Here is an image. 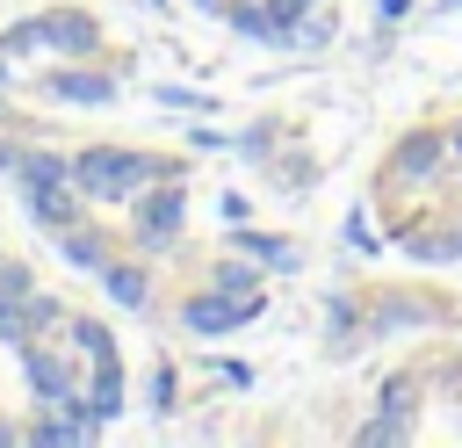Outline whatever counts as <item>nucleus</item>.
Listing matches in <instances>:
<instances>
[{"mask_svg": "<svg viewBox=\"0 0 462 448\" xmlns=\"http://www.w3.org/2000/svg\"><path fill=\"white\" fill-rule=\"evenodd\" d=\"M375 202L397 217H433V210H455L462 202V173H455V152H448V130L440 123H411L404 137H390L383 166H375Z\"/></svg>", "mask_w": 462, "mask_h": 448, "instance_id": "1", "label": "nucleus"}, {"mask_svg": "<svg viewBox=\"0 0 462 448\" xmlns=\"http://www.w3.org/2000/svg\"><path fill=\"white\" fill-rule=\"evenodd\" d=\"M180 173V159H159V152H130V145H87L72 152V188L94 195V202H137L152 181Z\"/></svg>", "mask_w": 462, "mask_h": 448, "instance_id": "2", "label": "nucleus"}, {"mask_svg": "<svg viewBox=\"0 0 462 448\" xmlns=\"http://www.w3.org/2000/svg\"><path fill=\"white\" fill-rule=\"evenodd\" d=\"M455 303L440 289H368V347L397 332H448Z\"/></svg>", "mask_w": 462, "mask_h": 448, "instance_id": "3", "label": "nucleus"}, {"mask_svg": "<svg viewBox=\"0 0 462 448\" xmlns=\"http://www.w3.org/2000/svg\"><path fill=\"white\" fill-rule=\"evenodd\" d=\"M390 246L411 267H462V202L455 210H433V217H397L390 224Z\"/></svg>", "mask_w": 462, "mask_h": 448, "instance_id": "4", "label": "nucleus"}, {"mask_svg": "<svg viewBox=\"0 0 462 448\" xmlns=\"http://www.w3.org/2000/svg\"><path fill=\"white\" fill-rule=\"evenodd\" d=\"M180 231H188V181L166 173V181H152V188L130 202V238H137L144 253H166Z\"/></svg>", "mask_w": 462, "mask_h": 448, "instance_id": "5", "label": "nucleus"}, {"mask_svg": "<svg viewBox=\"0 0 462 448\" xmlns=\"http://www.w3.org/2000/svg\"><path fill=\"white\" fill-rule=\"evenodd\" d=\"M267 311V296L260 289H195L188 303H180V325L195 332V340H224V332H238V325H253Z\"/></svg>", "mask_w": 462, "mask_h": 448, "instance_id": "6", "label": "nucleus"}, {"mask_svg": "<svg viewBox=\"0 0 462 448\" xmlns=\"http://www.w3.org/2000/svg\"><path fill=\"white\" fill-rule=\"evenodd\" d=\"M368 347V289H332L325 296V354L354 361Z\"/></svg>", "mask_w": 462, "mask_h": 448, "instance_id": "7", "label": "nucleus"}, {"mask_svg": "<svg viewBox=\"0 0 462 448\" xmlns=\"http://www.w3.org/2000/svg\"><path fill=\"white\" fill-rule=\"evenodd\" d=\"M224 22H231V36H245V43H267V51H289V22L274 14V0H224Z\"/></svg>", "mask_w": 462, "mask_h": 448, "instance_id": "8", "label": "nucleus"}, {"mask_svg": "<svg viewBox=\"0 0 462 448\" xmlns=\"http://www.w3.org/2000/svg\"><path fill=\"white\" fill-rule=\"evenodd\" d=\"M231 253L260 260L267 275H296V267H303V246H289L282 231H260V224H231Z\"/></svg>", "mask_w": 462, "mask_h": 448, "instance_id": "9", "label": "nucleus"}, {"mask_svg": "<svg viewBox=\"0 0 462 448\" xmlns=\"http://www.w3.org/2000/svg\"><path fill=\"white\" fill-rule=\"evenodd\" d=\"M43 43L65 51V58H94L101 51V22L87 7H58V14H43Z\"/></svg>", "mask_w": 462, "mask_h": 448, "instance_id": "10", "label": "nucleus"}, {"mask_svg": "<svg viewBox=\"0 0 462 448\" xmlns=\"http://www.w3.org/2000/svg\"><path fill=\"white\" fill-rule=\"evenodd\" d=\"M43 94H51V101H72V108H101V101H116V72L65 65V72H51V79H43Z\"/></svg>", "mask_w": 462, "mask_h": 448, "instance_id": "11", "label": "nucleus"}, {"mask_svg": "<svg viewBox=\"0 0 462 448\" xmlns=\"http://www.w3.org/2000/svg\"><path fill=\"white\" fill-rule=\"evenodd\" d=\"M22 376H29V390H36V397H51V405H65V397H72V361H65V354H51V347H36V340H22Z\"/></svg>", "mask_w": 462, "mask_h": 448, "instance_id": "12", "label": "nucleus"}, {"mask_svg": "<svg viewBox=\"0 0 462 448\" xmlns=\"http://www.w3.org/2000/svg\"><path fill=\"white\" fill-rule=\"evenodd\" d=\"M22 202H29V217H36V224H51V231L79 224V188H72V181H51V188H22Z\"/></svg>", "mask_w": 462, "mask_h": 448, "instance_id": "13", "label": "nucleus"}, {"mask_svg": "<svg viewBox=\"0 0 462 448\" xmlns=\"http://www.w3.org/2000/svg\"><path fill=\"white\" fill-rule=\"evenodd\" d=\"M354 441H361V448H404V441H419V419H411V412H383V405H375V412L354 426Z\"/></svg>", "mask_w": 462, "mask_h": 448, "instance_id": "14", "label": "nucleus"}, {"mask_svg": "<svg viewBox=\"0 0 462 448\" xmlns=\"http://www.w3.org/2000/svg\"><path fill=\"white\" fill-rule=\"evenodd\" d=\"M101 289H108L123 311H144V303H152V275H144L137 260H108V267H101Z\"/></svg>", "mask_w": 462, "mask_h": 448, "instance_id": "15", "label": "nucleus"}, {"mask_svg": "<svg viewBox=\"0 0 462 448\" xmlns=\"http://www.w3.org/2000/svg\"><path fill=\"white\" fill-rule=\"evenodd\" d=\"M87 412H94V419H116V412H123V354L94 361V383H87Z\"/></svg>", "mask_w": 462, "mask_h": 448, "instance_id": "16", "label": "nucleus"}, {"mask_svg": "<svg viewBox=\"0 0 462 448\" xmlns=\"http://www.w3.org/2000/svg\"><path fill=\"white\" fill-rule=\"evenodd\" d=\"M58 253H65L72 267H87V275H101V267H108V246H101V231H94V224H65V231H58Z\"/></svg>", "mask_w": 462, "mask_h": 448, "instance_id": "17", "label": "nucleus"}, {"mask_svg": "<svg viewBox=\"0 0 462 448\" xmlns=\"http://www.w3.org/2000/svg\"><path fill=\"white\" fill-rule=\"evenodd\" d=\"M375 405H383V412H411V419H419V405H426V376H419V369H397V376H383Z\"/></svg>", "mask_w": 462, "mask_h": 448, "instance_id": "18", "label": "nucleus"}, {"mask_svg": "<svg viewBox=\"0 0 462 448\" xmlns=\"http://www.w3.org/2000/svg\"><path fill=\"white\" fill-rule=\"evenodd\" d=\"M339 246H346V253H383V246H390V231H375L368 202H354V210L339 217Z\"/></svg>", "mask_w": 462, "mask_h": 448, "instance_id": "19", "label": "nucleus"}, {"mask_svg": "<svg viewBox=\"0 0 462 448\" xmlns=\"http://www.w3.org/2000/svg\"><path fill=\"white\" fill-rule=\"evenodd\" d=\"M267 166H274V188H282V195H303V188L318 181V159H310V152H274Z\"/></svg>", "mask_w": 462, "mask_h": 448, "instance_id": "20", "label": "nucleus"}, {"mask_svg": "<svg viewBox=\"0 0 462 448\" xmlns=\"http://www.w3.org/2000/svg\"><path fill=\"white\" fill-rule=\"evenodd\" d=\"M332 36H339V14H332L325 0H318V7H303V22H296V51H325Z\"/></svg>", "mask_w": 462, "mask_h": 448, "instance_id": "21", "label": "nucleus"}, {"mask_svg": "<svg viewBox=\"0 0 462 448\" xmlns=\"http://www.w3.org/2000/svg\"><path fill=\"white\" fill-rule=\"evenodd\" d=\"M22 188H51V181H72V159H58V152H22Z\"/></svg>", "mask_w": 462, "mask_h": 448, "instance_id": "22", "label": "nucleus"}, {"mask_svg": "<svg viewBox=\"0 0 462 448\" xmlns=\"http://www.w3.org/2000/svg\"><path fill=\"white\" fill-rule=\"evenodd\" d=\"M231 152H238V159H260V166H267V159L282 152V123H253V130H238V137H231Z\"/></svg>", "mask_w": 462, "mask_h": 448, "instance_id": "23", "label": "nucleus"}, {"mask_svg": "<svg viewBox=\"0 0 462 448\" xmlns=\"http://www.w3.org/2000/svg\"><path fill=\"white\" fill-rule=\"evenodd\" d=\"M260 275H267V267H260V260H245V253H224V260L209 267V282H217V289H260Z\"/></svg>", "mask_w": 462, "mask_h": 448, "instance_id": "24", "label": "nucleus"}, {"mask_svg": "<svg viewBox=\"0 0 462 448\" xmlns=\"http://www.w3.org/2000/svg\"><path fill=\"white\" fill-rule=\"evenodd\" d=\"M0 340H36V318H29V296H14V289H0Z\"/></svg>", "mask_w": 462, "mask_h": 448, "instance_id": "25", "label": "nucleus"}, {"mask_svg": "<svg viewBox=\"0 0 462 448\" xmlns=\"http://www.w3.org/2000/svg\"><path fill=\"white\" fill-rule=\"evenodd\" d=\"M72 347H79L87 361H108V354H116V332H108L101 318H72Z\"/></svg>", "mask_w": 462, "mask_h": 448, "instance_id": "26", "label": "nucleus"}, {"mask_svg": "<svg viewBox=\"0 0 462 448\" xmlns=\"http://www.w3.org/2000/svg\"><path fill=\"white\" fill-rule=\"evenodd\" d=\"M159 108H180V116H209L217 101H209L202 87H159Z\"/></svg>", "mask_w": 462, "mask_h": 448, "instance_id": "27", "label": "nucleus"}, {"mask_svg": "<svg viewBox=\"0 0 462 448\" xmlns=\"http://www.w3.org/2000/svg\"><path fill=\"white\" fill-rule=\"evenodd\" d=\"M180 405V376H173V361H159L152 369V412H173Z\"/></svg>", "mask_w": 462, "mask_h": 448, "instance_id": "28", "label": "nucleus"}, {"mask_svg": "<svg viewBox=\"0 0 462 448\" xmlns=\"http://www.w3.org/2000/svg\"><path fill=\"white\" fill-rule=\"evenodd\" d=\"M0 51H7V58H22V51H43V22H14V29L0 36Z\"/></svg>", "mask_w": 462, "mask_h": 448, "instance_id": "29", "label": "nucleus"}, {"mask_svg": "<svg viewBox=\"0 0 462 448\" xmlns=\"http://www.w3.org/2000/svg\"><path fill=\"white\" fill-rule=\"evenodd\" d=\"M375 7V22H390V29H404L411 14H419V0H368Z\"/></svg>", "mask_w": 462, "mask_h": 448, "instance_id": "30", "label": "nucleus"}, {"mask_svg": "<svg viewBox=\"0 0 462 448\" xmlns=\"http://www.w3.org/2000/svg\"><path fill=\"white\" fill-rule=\"evenodd\" d=\"M188 145H195V152H231V137H224V130H209V123H195V130H188Z\"/></svg>", "mask_w": 462, "mask_h": 448, "instance_id": "31", "label": "nucleus"}, {"mask_svg": "<svg viewBox=\"0 0 462 448\" xmlns=\"http://www.w3.org/2000/svg\"><path fill=\"white\" fill-rule=\"evenodd\" d=\"M217 210H224V224H245V217H253V202H245L238 188H224V202H217Z\"/></svg>", "mask_w": 462, "mask_h": 448, "instance_id": "32", "label": "nucleus"}, {"mask_svg": "<svg viewBox=\"0 0 462 448\" xmlns=\"http://www.w3.org/2000/svg\"><path fill=\"white\" fill-rule=\"evenodd\" d=\"M0 289H14V296H29V267H22V260H0Z\"/></svg>", "mask_w": 462, "mask_h": 448, "instance_id": "33", "label": "nucleus"}, {"mask_svg": "<svg viewBox=\"0 0 462 448\" xmlns=\"http://www.w3.org/2000/svg\"><path fill=\"white\" fill-rule=\"evenodd\" d=\"M217 376H224L231 390H245V383H253V369H245V361H217Z\"/></svg>", "mask_w": 462, "mask_h": 448, "instance_id": "34", "label": "nucleus"}, {"mask_svg": "<svg viewBox=\"0 0 462 448\" xmlns=\"http://www.w3.org/2000/svg\"><path fill=\"white\" fill-rule=\"evenodd\" d=\"M440 130H448V152H455V173H462V116H440Z\"/></svg>", "mask_w": 462, "mask_h": 448, "instance_id": "35", "label": "nucleus"}, {"mask_svg": "<svg viewBox=\"0 0 462 448\" xmlns=\"http://www.w3.org/2000/svg\"><path fill=\"white\" fill-rule=\"evenodd\" d=\"M14 166H22V145H7V137H0V173H14Z\"/></svg>", "mask_w": 462, "mask_h": 448, "instance_id": "36", "label": "nucleus"}, {"mask_svg": "<svg viewBox=\"0 0 462 448\" xmlns=\"http://www.w3.org/2000/svg\"><path fill=\"white\" fill-rule=\"evenodd\" d=\"M433 7H440V14H462V0H433Z\"/></svg>", "mask_w": 462, "mask_h": 448, "instance_id": "37", "label": "nucleus"}, {"mask_svg": "<svg viewBox=\"0 0 462 448\" xmlns=\"http://www.w3.org/2000/svg\"><path fill=\"white\" fill-rule=\"evenodd\" d=\"M195 7H209V14H224V0H195Z\"/></svg>", "mask_w": 462, "mask_h": 448, "instance_id": "38", "label": "nucleus"}, {"mask_svg": "<svg viewBox=\"0 0 462 448\" xmlns=\"http://www.w3.org/2000/svg\"><path fill=\"white\" fill-rule=\"evenodd\" d=\"M144 7H166V0H144Z\"/></svg>", "mask_w": 462, "mask_h": 448, "instance_id": "39", "label": "nucleus"}, {"mask_svg": "<svg viewBox=\"0 0 462 448\" xmlns=\"http://www.w3.org/2000/svg\"><path fill=\"white\" fill-rule=\"evenodd\" d=\"M0 79H7V65H0Z\"/></svg>", "mask_w": 462, "mask_h": 448, "instance_id": "40", "label": "nucleus"}]
</instances>
